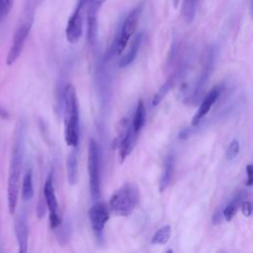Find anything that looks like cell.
<instances>
[{
    "mask_svg": "<svg viewBox=\"0 0 253 253\" xmlns=\"http://www.w3.org/2000/svg\"><path fill=\"white\" fill-rule=\"evenodd\" d=\"M98 24L97 16L87 15V38L90 44H94L97 40Z\"/></svg>",
    "mask_w": 253,
    "mask_h": 253,
    "instance_id": "22",
    "label": "cell"
},
{
    "mask_svg": "<svg viewBox=\"0 0 253 253\" xmlns=\"http://www.w3.org/2000/svg\"><path fill=\"white\" fill-rule=\"evenodd\" d=\"M63 101L65 141L69 146H76L79 140V113L76 90L73 84H66L64 88Z\"/></svg>",
    "mask_w": 253,
    "mask_h": 253,
    "instance_id": "3",
    "label": "cell"
},
{
    "mask_svg": "<svg viewBox=\"0 0 253 253\" xmlns=\"http://www.w3.org/2000/svg\"><path fill=\"white\" fill-rule=\"evenodd\" d=\"M85 4H86V0H79V3L76 9L68 19L66 30H65V36H66V40L70 43L78 42L82 36L83 10H84Z\"/></svg>",
    "mask_w": 253,
    "mask_h": 253,
    "instance_id": "8",
    "label": "cell"
},
{
    "mask_svg": "<svg viewBox=\"0 0 253 253\" xmlns=\"http://www.w3.org/2000/svg\"><path fill=\"white\" fill-rule=\"evenodd\" d=\"M138 201L139 190L137 186L127 182L115 191L110 199L109 207L115 214L128 216L136 208Z\"/></svg>",
    "mask_w": 253,
    "mask_h": 253,
    "instance_id": "4",
    "label": "cell"
},
{
    "mask_svg": "<svg viewBox=\"0 0 253 253\" xmlns=\"http://www.w3.org/2000/svg\"><path fill=\"white\" fill-rule=\"evenodd\" d=\"M43 199L49 211V225L51 229H55L61 223V218L58 211V204L54 193L52 173H49L43 186Z\"/></svg>",
    "mask_w": 253,
    "mask_h": 253,
    "instance_id": "7",
    "label": "cell"
},
{
    "mask_svg": "<svg viewBox=\"0 0 253 253\" xmlns=\"http://www.w3.org/2000/svg\"><path fill=\"white\" fill-rule=\"evenodd\" d=\"M141 11H142L141 5H138L135 8H133L125 19L124 24L122 26L119 40L116 43V51L118 54H121L124 51L129 39L133 35L137 27V24L141 15Z\"/></svg>",
    "mask_w": 253,
    "mask_h": 253,
    "instance_id": "6",
    "label": "cell"
},
{
    "mask_svg": "<svg viewBox=\"0 0 253 253\" xmlns=\"http://www.w3.org/2000/svg\"><path fill=\"white\" fill-rule=\"evenodd\" d=\"M241 201V195H237L222 211V215L226 221H230L236 213L238 206Z\"/></svg>",
    "mask_w": 253,
    "mask_h": 253,
    "instance_id": "23",
    "label": "cell"
},
{
    "mask_svg": "<svg viewBox=\"0 0 253 253\" xmlns=\"http://www.w3.org/2000/svg\"><path fill=\"white\" fill-rule=\"evenodd\" d=\"M174 84V80L172 77H169L162 85L161 87L158 89V91L154 94L153 99H152V105L153 106H157L159 105L163 99L165 98V96L168 94V92L171 90V88L173 87Z\"/></svg>",
    "mask_w": 253,
    "mask_h": 253,
    "instance_id": "21",
    "label": "cell"
},
{
    "mask_svg": "<svg viewBox=\"0 0 253 253\" xmlns=\"http://www.w3.org/2000/svg\"><path fill=\"white\" fill-rule=\"evenodd\" d=\"M34 196V187H33V174L32 170L29 169L24 178L22 183V198L24 201H30Z\"/></svg>",
    "mask_w": 253,
    "mask_h": 253,
    "instance_id": "19",
    "label": "cell"
},
{
    "mask_svg": "<svg viewBox=\"0 0 253 253\" xmlns=\"http://www.w3.org/2000/svg\"><path fill=\"white\" fill-rule=\"evenodd\" d=\"M66 170H67V180L70 186H74L78 182V163L76 153L72 152L68 155L66 159Z\"/></svg>",
    "mask_w": 253,
    "mask_h": 253,
    "instance_id": "16",
    "label": "cell"
},
{
    "mask_svg": "<svg viewBox=\"0 0 253 253\" xmlns=\"http://www.w3.org/2000/svg\"><path fill=\"white\" fill-rule=\"evenodd\" d=\"M179 2H180V0H173V6H174V8H177V7H178Z\"/></svg>",
    "mask_w": 253,
    "mask_h": 253,
    "instance_id": "32",
    "label": "cell"
},
{
    "mask_svg": "<svg viewBox=\"0 0 253 253\" xmlns=\"http://www.w3.org/2000/svg\"><path fill=\"white\" fill-rule=\"evenodd\" d=\"M199 0H183L181 14L187 24H191L195 19Z\"/></svg>",
    "mask_w": 253,
    "mask_h": 253,
    "instance_id": "18",
    "label": "cell"
},
{
    "mask_svg": "<svg viewBox=\"0 0 253 253\" xmlns=\"http://www.w3.org/2000/svg\"><path fill=\"white\" fill-rule=\"evenodd\" d=\"M88 216L93 232L98 237H100L110 217V211L108 207L106 206V204L98 202L90 208L88 211Z\"/></svg>",
    "mask_w": 253,
    "mask_h": 253,
    "instance_id": "9",
    "label": "cell"
},
{
    "mask_svg": "<svg viewBox=\"0 0 253 253\" xmlns=\"http://www.w3.org/2000/svg\"><path fill=\"white\" fill-rule=\"evenodd\" d=\"M246 173H247V180H246V186L247 187H251L252 186V182H253V169H252V165L248 164L246 166Z\"/></svg>",
    "mask_w": 253,
    "mask_h": 253,
    "instance_id": "30",
    "label": "cell"
},
{
    "mask_svg": "<svg viewBox=\"0 0 253 253\" xmlns=\"http://www.w3.org/2000/svg\"><path fill=\"white\" fill-rule=\"evenodd\" d=\"M15 0H0V22L4 21L13 8Z\"/></svg>",
    "mask_w": 253,
    "mask_h": 253,
    "instance_id": "26",
    "label": "cell"
},
{
    "mask_svg": "<svg viewBox=\"0 0 253 253\" xmlns=\"http://www.w3.org/2000/svg\"><path fill=\"white\" fill-rule=\"evenodd\" d=\"M241 211H242V213H243L245 216H250V214H251V212H252V206H251V203L248 202V201L242 203Z\"/></svg>",
    "mask_w": 253,
    "mask_h": 253,
    "instance_id": "29",
    "label": "cell"
},
{
    "mask_svg": "<svg viewBox=\"0 0 253 253\" xmlns=\"http://www.w3.org/2000/svg\"><path fill=\"white\" fill-rule=\"evenodd\" d=\"M15 234L19 246V252L26 253L28 250V240H29V226L27 222L26 215L24 213L18 214L14 222Z\"/></svg>",
    "mask_w": 253,
    "mask_h": 253,
    "instance_id": "10",
    "label": "cell"
},
{
    "mask_svg": "<svg viewBox=\"0 0 253 253\" xmlns=\"http://www.w3.org/2000/svg\"><path fill=\"white\" fill-rule=\"evenodd\" d=\"M141 40H142V35L139 33L137 34L134 39L132 40L131 43H130V46H129V49L128 51L121 58L120 62H119V66L124 68V67H126L128 66L136 57L137 55V52L139 50V46H140V43H141Z\"/></svg>",
    "mask_w": 253,
    "mask_h": 253,
    "instance_id": "14",
    "label": "cell"
},
{
    "mask_svg": "<svg viewBox=\"0 0 253 253\" xmlns=\"http://www.w3.org/2000/svg\"><path fill=\"white\" fill-rule=\"evenodd\" d=\"M239 141L237 139H232L226 150V158L229 160L235 158L239 152Z\"/></svg>",
    "mask_w": 253,
    "mask_h": 253,
    "instance_id": "27",
    "label": "cell"
},
{
    "mask_svg": "<svg viewBox=\"0 0 253 253\" xmlns=\"http://www.w3.org/2000/svg\"><path fill=\"white\" fill-rule=\"evenodd\" d=\"M174 173V156L173 154H168L163 162V169L160 177V182H159V190L160 192H163L164 190L167 189L169 186L172 177Z\"/></svg>",
    "mask_w": 253,
    "mask_h": 253,
    "instance_id": "12",
    "label": "cell"
},
{
    "mask_svg": "<svg viewBox=\"0 0 253 253\" xmlns=\"http://www.w3.org/2000/svg\"><path fill=\"white\" fill-rule=\"evenodd\" d=\"M171 237V226L164 225L160 227L152 236L151 243L157 245H164L166 244Z\"/></svg>",
    "mask_w": 253,
    "mask_h": 253,
    "instance_id": "20",
    "label": "cell"
},
{
    "mask_svg": "<svg viewBox=\"0 0 253 253\" xmlns=\"http://www.w3.org/2000/svg\"><path fill=\"white\" fill-rule=\"evenodd\" d=\"M40 0H27L22 14L19 18L18 25L16 27L12 43L9 48L7 57H6V63L7 65L14 64L19 56L22 53V50L24 48L26 40L30 34V31L32 29L34 19H35V13L36 9L38 7Z\"/></svg>",
    "mask_w": 253,
    "mask_h": 253,
    "instance_id": "1",
    "label": "cell"
},
{
    "mask_svg": "<svg viewBox=\"0 0 253 253\" xmlns=\"http://www.w3.org/2000/svg\"><path fill=\"white\" fill-rule=\"evenodd\" d=\"M107 0H86V12L87 15H94L97 16L99 9Z\"/></svg>",
    "mask_w": 253,
    "mask_h": 253,
    "instance_id": "25",
    "label": "cell"
},
{
    "mask_svg": "<svg viewBox=\"0 0 253 253\" xmlns=\"http://www.w3.org/2000/svg\"><path fill=\"white\" fill-rule=\"evenodd\" d=\"M23 155H24V145H23V135L20 130L16 136L9 164L8 172V183H7V202L8 210L11 214L15 213L19 190H20V179L23 165Z\"/></svg>",
    "mask_w": 253,
    "mask_h": 253,
    "instance_id": "2",
    "label": "cell"
},
{
    "mask_svg": "<svg viewBox=\"0 0 253 253\" xmlns=\"http://www.w3.org/2000/svg\"><path fill=\"white\" fill-rule=\"evenodd\" d=\"M212 52L211 51L209 56H208V59L205 63V67H204V70H203V73L201 75V78L200 80L198 81L197 83V86H196V89H195V94H194V97L195 98H199L200 94L202 93L203 89H204V86L207 82V79L211 73V65H212V62H213V58H212Z\"/></svg>",
    "mask_w": 253,
    "mask_h": 253,
    "instance_id": "17",
    "label": "cell"
},
{
    "mask_svg": "<svg viewBox=\"0 0 253 253\" xmlns=\"http://www.w3.org/2000/svg\"><path fill=\"white\" fill-rule=\"evenodd\" d=\"M45 209H46V205H45L44 199H40L39 203H38V207H37V213H38L39 218H42L44 216Z\"/></svg>",
    "mask_w": 253,
    "mask_h": 253,
    "instance_id": "28",
    "label": "cell"
},
{
    "mask_svg": "<svg viewBox=\"0 0 253 253\" xmlns=\"http://www.w3.org/2000/svg\"><path fill=\"white\" fill-rule=\"evenodd\" d=\"M219 88L218 87H215V88H212L204 98L203 102L201 103L200 105V108L198 109L197 113L195 114V116L193 117V120H192V126H196L200 124L201 120L210 112L211 106L216 102L218 96H219Z\"/></svg>",
    "mask_w": 253,
    "mask_h": 253,
    "instance_id": "11",
    "label": "cell"
},
{
    "mask_svg": "<svg viewBox=\"0 0 253 253\" xmlns=\"http://www.w3.org/2000/svg\"><path fill=\"white\" fill-rule=\"evenodd\" d=\"M88 171L90 194L93 200L101 196V175H100V151L97 141L94 138L89 140L88 146Z\"/></svg>",
    "mask_w": 253,
    "mask_h": 253,
    "instance_id": "5",
    "label": "cell"
},
{
    "mask_svg": "<svg viewBox=\"0 0 253 253\" xmlns=\"http://www.w3.org/2000/svg\"><path fill=\"white\" fill-rule=\"evenodd\" d=\"M57 231V240L61 245L66 244L69 239H70V233H71V228L68 223V221H65L64 223L61 221L60 225L55 228Z\"/></svg>",
    "mask_w": 253,
    "mask_h": 253,
    "instance_id": "24",
    "label": "cell"
},
{
    "mask_svg": "<svg viewBox=\"0 0 253 253\" xmlns=\"http://www.w3.org/2000/svg\"><path fill=\"white\" fill-rule=\"evenodd\" d=\"M221 215H222L221 210H216L214 211V213L212 214V223L213 224L220 223L221 222Z\"/></svg>",
    "mask_w": 253,
    "mask_h": 253,
    "instance_id": "31",
    "label": "cell"
},
{
    "mask_svg": "<svg viewBox=\"0 0 253 253\" xmlns=\"http://www.w3.org/2000/svg\"><path fill=\"white\" fill-rule=\"evenodd\" d=\"M145 121V107L143 104V101L140 99L137 102V106L135 109V113L133 115L132 123H131V129L133 133L137 136L140 129L142 128Z\"/></svg>",
    "mask_w": 253,
    "mask_h": 253,
    "instance_id": "15",
    "label": "cell"
},
{
    "mask_svg": "<svg viewBox=\"0 0 253 253\" xmlns=\"http://www.w3.org/2000/svg\"><path fill=\"white\" fill-rule=\"evenodd\" d=\"M135 137H136V135L133 133L131 126H129L120 143L119 155H120L121 162H123L130 154V152L135 144Z\"/></svg>",
    "mask_w": 253,
    "mask_h": 253,
    "instance_id": "13",
    "label": "cell"
}]
</instances>
